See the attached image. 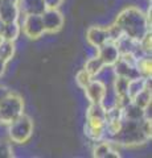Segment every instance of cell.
Returning a JSON list of instances; mask_svg holds the SVG:
<instances>
[{
  "label": "cell",
  "mask_w": 152,
  "mask_h": 158,
  "mask_svg": "<svg viewBox=\"0 0 152 158\" xmlns=\"http://www.w3.org/2000/svg\"><path fill=\"white\" fill-rule=\"evenodd\" d=\"M106 66H105V63L102 62V59L98 57V56H95V57H91V58H89L86 61V63H85V70L90 74V75L94 78V77H97V75H99V74L103 71V69H105Z\"/></svg>",
  "instance_id": "19"
},
{
  "label": "cell",
  "mask_w": 152,
  "mask_h": 158,
  "mask_svg": "<svg viewBox=\"0 0 152 158\" xmlns=\"http://www.w3.org/2000/svg\"><path fill=\"white\" fill-rule=\"evenodd\" d=\"M21 32L29 40H38L45 34L41 15H24Z\"/></svg>",
  "instance_id": "5"
},
{
  "label": "cell",
  "mask_w": 152,
  "mask_h": 158,
  "mask_svg": "<svg viewBox=\"0 0 152 158\" xmlns=\"http://www.w3.org/2000/svg\"><path fill=\"white\" fill-rule=\"evenodd\" d=\"M42 25L45 29V33H57L60 32L63 24H65V17L58 9H49L46 8L41 15Z\"/></svg>",
  "instance_id": "6"
},
{
  "label": "cell",
  "mask_w": 152,
  "mask_h": 158,
  "mask_svg": "<svg viewBox=\"0 0 152 158\" xmlns=\"http://www.w3.org/2000/svg\"><path fill=\"white\" fill-rule=\"evenodd\" d=\"M7 63H8V62H6L4 59H0V77H2L3 74H4V71H6Z\"/></svg>",
  "instance_id": "29"
},
{
  "label": "cell",
  "mask_w": 152,
  "mask_h": 158,
  "mask_svg": "<svg viewBox=\"0 0 152 158\" xmlns=\"http://www.w3.org/2000/svg\"><path fill=\"white\" fill-rule=\"evenodd\" d=\"M86 120L105 121L106 123V110L102 104H91L86 110Z\"/></svg>",
  "instance_id": "18"
},
{
  "label": "cell",
  "mask_w": 152,
  "mask_h": 158,
  "mask_svg": "<svg viewBox=\"0 0 152 158\" xmlns=\"http://www.w3.org/2000/svg\"><path fill=\"white\" fill-rule=\"evenodd\" d=\"M8 92H9V90H8L7 87H4V86H0V102H2L3 99L7 96V94H8Z\"/></svg>",
  "instance_id": "28"
},
{
  "label": "cell",
  "mask_w": 152,
  "mask_h": 158,
  "mask_svg": "<svg viewBox=\"0 0 152 158\" xmlns=\"http://www.w3.org/2000/svg\"><path fill=\"white\" fill-rule=\"evenodd\" d=\"M93 156L95 158H118L120 157L119 150H116L114 148V142L112 141H99V144H97L93 149Z\"/></svg>",
  "instance_id": "12"
},
{
  "label": "cell",
  "mask_w": 152,
  "mask_h": 158,
  "mask_svg": "<svg viewBox=\"0 0 152 158\" xmlns=\"http://www.w3.org/2000/svg\"><path fill=\"white\" fill-rule=\"evenodd\" d=\"M2 41H3V37H2V36H0V44H2Z\"/></svg>",
  "instance_id": "32"
},
{
  "label": "cell",
  "mask_w": 152,
  "mask_h": 158,
  "mask_svg": "<svg viewBox=\"0 0 152 158\" xmlns=\"http://www.w3.org/2000/svg\"><path fill=\"white\" fill-rule=\"evenodd\" d=\"M150 79L151 78H145L143 75L130 79L128 87H127V96L130 99H134L140 91H143L147 86H150Z\"/></svg>",
  "instance_id": "14"
},
{
  "label": "cell",
  "mask_w": 152,
  "mask_h": 158,
  "mask_svg": "<svg viewBox=\"0 0 152 158\" xmlns=\"http://www.w3.org/2000/svg\"><path fill=\"white\" fill-rule=\"evenodd\" d=\"M112 69H114L115 75L124 77L127 79H132V78H136V77L140 75V74L138 73V70H136V63L126 61V59L122 58V57L114 63Z\"/></svg>",
  "instance_id": "10"
},
{
  "label": "cell",
  "mask_w": 152,
  "mask_h": 158,
  "mask_svg": "<svg viewBox=\"0 0 152 158\" xmlns=\"http://www.w3.org/2000/svg\"><path fill=\"white\" fill-rule=\"evenodd\" d=\"M33 135V120L31 116L23 113L11 124H8V137L15 144H25Z\"/></svg>",
  "instance_id": "4"
},
{
  "label": "cell",
  "mask_w": 152,
  "mask_h": 158,
  "mask_svg": "<svg viewBox=\"0 0 152 158\" xmlns=\"http://www.w3.org/2000/svg\"><path fill=\"white\" fill-rule=\"evenodd\" d=\"M128 81L124 77H118L115 75L114 79V85H112V91L118 98H122V96H127V87H128Z\"/></svg>",
  "instance_id": "23"
},
{
  "label": "cell",
  "mask_w": 152,
  "mask_h": 158,
  "mask_svg": "<svg viewBox=\"0 0 152 158\" xmlns=\"http://www.w3.org/2000/svg\"><path fill=\"white\" fill-rule=\"evenodd\" d=\"M19 17H20V9H19L17 4H11L2 0V3H0V21L3 24L13 23L19 21Z\"/></svg>",
  "instance_id": "11"
},
{
  "label": "cell",
  "mask_w": 152,
  "mask_h": 158,
  "mask_svg": "<svg viewBox=\"0 0 152 158\" xmlns=\"http://www.w3.org/2000/svg\"><path fill=\"white\" fill-rule=\"evenodd\" d=\"M91 81H93V77L85 70V69H81V70L76 74V83H77L78 87L82 88V90H83V88H85L87 85H89Z\"/></svg>",
  "instance_id": "24"
},
{
  "label": "cell",
  "mask_w": 152,
  "mask_h": 158,
  "mask_svg": "<svg viewBox=\"0 0 152 158\" xmlns=\"http://www.w3.org/2000/svg\"><path fill=\"white\" fill-rule=\"evenodd\" d=\"M2 27H3V23L0 21V31H2Z\"/></svg>",
  "instance_id": "31"
},
{
  "label": "cell",
  "mask_w": 152,
  "mask_h": 158,
  "mask_svg": "<svg viewBox=\"0 0 152 158\" xmlns=\"http://www.w3.org/2000/svg\"><path fill=\"white\" fill-rule=\"evenodd\" d=\"M21 33V25L19 24V21L13 23H7L3 24L2 31H0V36L3 37V40H8V41H16Z\"/></svg>",
  "instance_id": "16"
},
{
  "label": "cell",
  "mask_w": 152,
  "mask_h": 158,
  "mask_svg": "<svg viewBox=\"0 0 152 158\" xmlns=\"http://www.w3.org/2000/svg\"><path fill=\"white\" fill-rule=\"evenodd\" d=\"M97 50H98L97 56L102 59V62L105 63L106 67H112L114 63L120 58V52L115 42L109 41L103 44L101 48H98Z\"/></svg>",
  "instance_id": "8"
},
{
  "label": "cell",
  "mask_w": 152,
  "mask_h": 158,
  "mask_svg": "<svg viewBox=\"0 0 152 158\" xmlns=\"http://www.w3.org/2000/svg\"><path fill=\"white\" fill-rule=\"evenodd\" d=\"M150 2H151V0H150Z\"/></svg>",
  "instance_id": "34"
},
{
  "label": "cell",
  "mask_w": 152,
  "mask_h": 158,
  "mask_svg": "<svg viewBox=\"0 0 152 158\" xmlns=\"http://www.w3.org/2000/svg\"><path fill=\"white\" fill-rule=\"evenodd\" d=\"M19 9L23 15H42L46 6L44 0H20Z\"/></svg>",
  "instance_id": "13"
},
{
  "label": "cell",
  "mask_w": 152,
  "mask_h": 158,
  "mask_svg": "<svg viewBox=\"0 0 152 158\" xmlns=\"http://www.w3.org/2000/svg\"><path fill=\"white\" fill-rule=\"evenodd\" d=\"M85 135L87 136V138H90L91 141L99 142L105 138L106 131H105L103 125H94V124H90V123H86L85 124Z\"/></svg>",
  "instance_id": "17"
},
{
  "label": "cell",
  "mask_w": 152,
  "mask_h": 158,
  "mask_svg": "<svg viewBox=\"0 0 152 158\" xmlns=\"http://www.w3.org/2000/svg\"><path fill=\"white\" fill-rule=\"evenodd\" d=\"M114 25L119 28L123 36L140 41L151 31V24L145 13L138 7H126L118 13Z\"/></svg>",
  "instance_id": "1"
},
{
  "label": "cell",
  "mask_w": 152,
  "mask_h": 158,
  "mask_svg": "<svg viewBox=\"0 0 152 158\" xmlns=\"http://www.w3.org/2000/svg\"><path fill=\"white\" fill-rule=\"evenodd\" d=\"M3 2H7V3H11V4H17L19 6V2H20V0H3Z\"/></svg>",
  "instance_id": "30"
},
{
  "label": "cell",
  "mask_w": 152,
  "mask_h": 158,
  "mask_svg": "<svg viewBox=\"0 0 152 158\" xmlns=\"http://www.w3.org/2000/svg\"><path fill=\"white\" fill-rule=\"evenodd\" d=\"M122 110H123V118H126V120L139 121L145 117V111L143 108H140L139 106H136L132 100L127 103Z\"/></svg>",
  "instance_id": "15"
},
{
  "label": "cell",
  "mask_w": 152,
  "mask_h": 158,
  "mask_svg": "<svg viewBox=\"0 0 152 158\" xmlns=\"http://www.w3.org/2000/svg\"><path fill=\"white\" fill-rule=\"evenodd\" d=\"M83 91H85V96L89 100V103H91V104H101L106 95L107 87L99 79H93L89 85L83 88Z\"/></svg>",
  "instance_id": "7"
},
{
  "label": "cell",
  "mask_w": 152,
  "mask_h": 158,
  "mask_svg": "<svg viewBox=\"0 0 152 158\" xmlns=\"http://www.w3.org/2000/svg\"><path fill=\"white\" fill-rule=\"evenodd\" d=\"M13 157V149L11 142L0 141V158H11Z\"/></svg>",
  "instance_id": "26"
},
{
  "label": "cell",
  "mask_w": 152,
  "mask_h": 158,
  "mask_svg": "<svg viewBox=\"0 0 152 158\" xmlns=\"http://www.w3.org/2000/svg\"><path fill=\"white\" fill-rule=\"evenodd\" d=\"M151 99H152V92H151V85L147 86L143 91H140L134 99H131L136 106L145 110L148 106H151Z\"/></svg>",
  "instance_id": "21"
},
{
  "label": "cell",
  "mask_w": 152,
  "mask_h": 158,
  "mask_svg": "<svg viewBox=\"0 0 152 158\" xmlns=\"http://www.w3.org/2000/svg\"><path fill=\"white\" fill-rule=\"evenodd\" d=\"M0 3H2V0H0Z\"/></svg>",
  "instance_id": "33"
},
{
  "label": "cell",
  "mask_w": 152,
  "mask_h": 158,
  "mask_svg": "<svg viewBox=\"0 0 152 158\" xmlns=\"http://www.w3.org/2000/svg\"><path fill=\"white\" fill-rule=\"evenodd\" d=\"M16 46H15V41H8V40H3L0 44V59H4L6 62H9L13 57Z\"/></svg>",
  "instance_id": "22"
},
{
  "label": "cell",
  "mask_w": 152,
  "mask_h": 158,
  "mask_svg": "<svg viewBox=\"0 0 152 158\" xmlns=\"http://www.w3.org/2000/svg\"><path fill=\"white\" fill-rule=\"evenodd\" d=\"M139 48L141 53L144 56H151V50H152V34H151V31L145 34L139 41Z\"/></svg>",
  "instance_id": "25"
},
{
  "label": "cell",
  "mask_w": 152,
  "mask_h": 158,
  "mask_svg": "<svg viewBox=\"0 0 152 158\" xmlns=\"http://www.w3.org/2000/svg\"><path fill=\"white\" fill-rule=\"evenodd\" d=\"M63 2H65V0H44L46 8H49V9H58L63 4Z\"/></svg>",
  "instance_id": "27"
},
{
  "label": "cell",
  "mask_w": 152,
  "mask_h": 158,
  "mask_svg": "<svg viewBox=\"0 0 152 158\" xmlns=\"http://www.w3.org/2000/svg\"><path fill=\"white\" fill-rule=\"evenodd\" d=\"M86 41L93 48H101L103 44L110 41V33L109 27L102 28V27H90L86 32Z\"/></svg>",
  "instance_id": "9"
},
{
  "label": "cell",
  "mask_w": 152,
  "mask_h": 158,
  "mask_svg": "<svg viewBox=\"0 0 152 158\" xmlns=\"http://www.w3.org/2000/svg\"><path fill=\"white\" fill-rule=\"evenodd\" d=\"M136 70H138V73L140 75H143L145 78H151V74H152L151 57L143 56V57H139L136 59Z\"/></svg>",
  "instance_id": "20"
},
{
  "label": "cell",
  "mask_w": 152,
  "mask_h": 158,
  "mask_svg": "<svg viewBox=\"0 0 152 158\" xmlns=\"http://www.w3.org/2000/svg\"><path fill=\"white\" fill-rule=\"evenodd\" d=\"M152 121L150 117H144L143 120L132 121L123 118L120 125V129L118 133L111 137L112 142L122 146H139L145 144L148 140H151L152 136Z\"/></svg>",
  "instance_id": "2"
},
{
  "label": "cell",
  "mask_w": 152,
  "mask_h": 158,
  "mask_svg": "<svg viewBox=\"0 0 152 158\" xmlns=\"http://www.w3.org/2000/svg\"><path fill=\"white\" fill-rule=\"evenodd\" d=\"M24 113V100L16 92L9 91L0 102V124L8 125Z\"/></svg>",
  "instance_id": "3"
}]
</instances>
